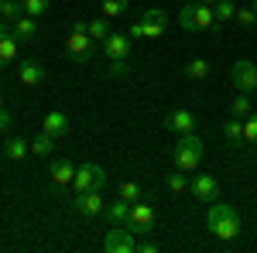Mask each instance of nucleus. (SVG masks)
I'll return each instance as SVG.
<instances>
[{"mask_svg": "<svg viewBox=\"0 0 257 253\" xmlns=\"http://www.w3.org/2000/svg\"><path fill=\"white\" fill-rule=\"evenodd\" d=\"M202 157H206V144H202V137H196V130L182 134L172 147V161H175L178 171H196L202 164Z\"/></svg>", "mask_w": 257, "mask_h": 253, "instance_id": "1", "label": "nucleus"}, {"mask_svg": "<svg viewBox=\"0 0 257 253\" xmlns=\"http://www.w3.org/2000/svg\"><path fill=\"white\" fill-rule=\"evenodd\" d=\"M206 226L219 236V239H237L240 233V212L226 202H213L206 212Z\"/></svg>", "mask_w": 257, "mask_h": 253, "instance_id": "2", "label": "nucleus"}, {"mask_svg": "<svg viewBox=\"0 0 257 253\" xmlns=\"http://www.w3.org/2000/svg\"><path fill=\"white\" fill-rule=\"evenodd\" d=\"M178 24H182L185 31H213V28H219L213 7H209V4H202V0L185 4V7L178 11Z\"/></svg>", "mask_w": 257, "mask_h": 253, "instance_id": "3", "label": "nucleus"}, {"mask_svg": "<svg viewBox=\"0 0 257 253\" xmlns=\"http://www.w3.org/2000/svg\"><path fill=\"white\" fill-rule=\"evenodd\" d=\"M103 185H106V168H103V164H93V161H86V164L76 168V178H72L69 188L79 195V192H89V188H96V192H99Z\"/></svg>", "mask_w": 257, "mask_h": 253, "instance_id": "4", "label": "nucleus"}, {"mask_svg": "<svg viewBox=\"0 0 257 253\" xmlns=\"http://www.w3.org/2000/svg\"><path fill=\"white\" fill-rule=\"evenodd\" d=\"M127 229H131V233H141V236H148L151 229H155V205H151V198H144V195H141L138 202H131Z\"/></svg>", "mask_w": 257, "mask_h": 253, "instance_id": "5", "label": "nucleus"}, {"mask_svg": "<svg viewBox=\"0 0 257 253\" xmlns=\"http://www.w3.org/2000/svg\"><path fill=\"white\" fill-rule=\"evenodd\" d=\"M69 205H72V212L82 215V219H96V215L106 212V202L99 198L96 188H89V192H79L76 198H72V202H69Z\"/></svg>", "mask_w": 257, "mask_h": 253, "instance_id": "6", "label": "nucleus"}, {"mask_svg": "<svg viewBox=\"0 0 257 253\" xmlns=\"http://www.w3.org/2000/svg\"><path fill=\"white\" fill-rule=\"evenodd\" d=\"M230 82L237 86L240 93H254L257 89V65L247 62V59L233 62V65H230Z\"/></svg>", "mask_w": 257, "mask_h": 253, "instance_id": "7", "label": "nucleus"}, {"mask_svg": "<svg viewBox=\"0 0 257 253\" xmlns=\"http://www.w3.org/2000/svg\"><path fill=\"white\" fill-rule=\"evenodd\" d=\"M103 250H106V253H134V250H138L134 233H131V229H120V226H113V229L106 233V239H103Z\"/></svg>", "mask_w": 257, "mask_h": 253, "instance_id": "8", "label": "nucleus"}, {"mask_svg": "<svg viewBox=\"0 0 257 253\" xmlns=\"http://www.w3.org/2000/svg\"><path fill=\"white\" fill-rule=\"evenodd\" d=\"M189 192L196 195L199 202H216L219 198V181L213 175H192L189 178Z\"/></svg>", "mask_w": 257, "mask_h": 253, "instance_id": "9", "label": "nucleus"}, {"mask_svg": "<svg viewBox=\"0 0 257 253\" xmlns=\"http://www.w3.org/2000/svg\"><path fill=\"white\" fill-rule=\"evenodd\" d=\"M141 24H144V38H161L165 28H168V11H161V7H148V11L141 14Z\"/></svg>", "mask_w": 257, "mask_h": 253, "instance_id": "10", "label": "nucleus"}, {"mask_svg": "<svg viewBox=\"0 0 257 253\" xmlns=\"http://www.w3.org/2000/svg\"><path fill=\"white\" fill-rule=\"evenodd\" d=\"M65 48H69V55H72V59H79V62L93 59V38H89L86 31H69Z\"/></svg>", "mask_w": 257, "mask_h": 253, "instance_id": "11", "label": "nucleus"}, {"mask_svg": "<svg viewBox=\"0 0 257 253\" xmlns=\"http://www.w3.org/2000/svg\"><path fill=\"white\" fill-rule=\"evenodd\" d=\"M165 130H172V134H192L196 130V117L189 113V110H172L168 117H165Z\"/></svg>", "mask_w": 257, "mask_h": 253, "instance_id": "12", "label": "nucleus"}, {"mask_svg": "<svg viewBox=\"0 0 257 253\" xmlns=\"http://www.w3.org/2000/svg\"><path fill=\"white\" fill-rule=\"evenodd\" d=\"M52 185L55 188H65V185H72V178H76V164H72V157H59V161H52Z\"/></svg>", "mask_w": 257, "mask_h": 253, "instance_id": "13", "label": "nucleus"}, {"mask_svg": "<svg viewBox=\"0 0 257 253\" xmlns=\"http://www.w3.org/2000/svg\"><path fill=\"white\" fill-rule=\"evenodd\" d=\"M131 35H113V31H110V38L103 41V55H106V59H127V55H131Z\"/></svg>", "mask_w": 257, "mask_h": 253, "instance_id": "14", "label": "nucleus"}, {"mask_svg": "<svg viewBox=\"0 0 257 253\" xmlns=\"http://www.w3.org/2000/svg\"><path fill=\"white\" fill-rule=\"evenodd\" d=\"M18 79H21V86H38L41 79H45V65H41L38 59L18 62Z\"/></svg>", "mask_w": 257, "mask_h": 253, "instance_id": "15", "label": "nucleus"}, {"mask_svg": "<svg viewBox=\"0 0 257 253\" xmlns=\"http://www.w3.org/2000/svg\"><path fill=\"white\" fill-rule=\"evenodd\" d=\"M103 215H106L110 226H127V219H131V202L117 195V202H106V212Z\"/></svg>", "mask_w": 257, "mask_h": 253, "instance_id": "16", "label": "nucleus"}, {"mask_svg": "<svg viewBox=\"0 0 257 253\" xmlns=\"http://www.w3.org/2000/svg\"><path fill=\"white\" fill-rule=\"evenodd\" d=\"M38 18H28V14H21L14 24H11V35L18 41H38V24H35Z\"/></svg>", "mask_w": 257, "mask_h": 253, "instance_id": "17", "label": "nucleus"}, {"mask_svg": "<svg viewBox=\"0 0 257 253\" xmlns=\"http://www.w3.org/2000/svg\"><path fill=\"white\" fill-rule=\"evenodd\" d=\"M41 130L52 134V137H65L69 134V117L59 113V110H52V113H45V120H41Z\"/></svg>", "mask_w": 257, "mask_h": 253, "instance_id": "18", "label": "nucleus"}, {"mask_svg": "<svg viewBox=\"0 0 257 253\" xmlns=\"http://www.w3.org/2000/svg\"><path fill=\"white\" fill-rule=\"evenodd\" d=\"M31 154V144L24 140V137H7V144H4V157L7 161H21V157Z\"/></svg>", "mask_w": 257, "mask_h": 253, "instance_id": "19", "label": "nucleus"}, {"mask_svg": "<svg viewBox=\"0 0 257 253\" xmlns=\"http://www.w3.org/2000/svg\"><path fill=\"white\" fill-rule=\"evenodd\" d=\"M18 45L21 41L14 35H0V69L11 65V62H18Z\"/></svg>", "mask_w": 257, "mask_h": 253, "instance_id": "20", "label": "nucleus"}, {"mask_svg": "<svg viewBox=\"0 0 257 253\" xmlns=\"http://www.w3.org/2000/svg\"><path fill=\"white\" fill-rule=\"evenodd\" d=\"M86 35L93 38V45H103V41L110 38V24H106V18H93V21H86Z\"/></svg>", "mask_w": 257, "mask_h": 253, "instance_id": "21", "label": "nucleus"}, {"mask_svg": "<svg viewBox=\"0 0 257 253\" xmlns=\"http://www.w3.org/2000/svg\"><path fill=\"white\" fill-rule=\"evenodd\" d=\"M52 151H55V137L41 130V134L35 137V140H31V154H35V157H48Z\"/></svg>", "mask_w": 257, "mask_h": 253, "instance_id": "22", "label": "nucleus"}, {"mask_svg": "<svg viewBox=\"0 0 257 253\" xmlns=\"http://www.w3.org/2000/svg\"><path fill=\"white\" fill-rule=\"evenodd\" d=\"M213 14H216V24H230L237 18V4L233 0H216L213 4Z\"/></svg>", "mask_w": 257, "mask_h": 253, "instance_id": "23", "label": "nucleus"}, {"mask_svg": "<svg viewBox=\"0 0 257 253\" xmlns=\"http://www.w3.org/2000/svg\"><path fill=\"white\" fill-rule=\"evenodd\" d=\"M99 14L106 21L123 18V14H127V0H99Z\"/></svg>", "mask_w": 257, "mask_h": 253, "instance_id": "24", "label": "nucleus"}, {"mask_svg": "<svg viewBox=\"0 0 257 253\" xmlns=\"http://www.w3.org/2000/svg\"><path fill=\"white\" fill-rule=\"evenodd\" d=\"M223 137H226L230 144H243V120L230 117L226 123H223Z\"/></svg>", "mask_w": 257, "mask_h": 253, "instance_id": "25", "label": "nucleus"}, {"mask_svg": "<svg viewBox=\"0 0 257 253\" xmlns=\"http://www.w3.org/2000/svg\"><path fill=\"white\" fill-rule=\"evenodd\" d=\"M243 144L247 147H257V113L254 110L243 117Z\"/></svg>", "mask_w": 257, "mask_h": 253, "instance_id": "26", "label": "nucleus"}, {"mask_svg": "<svg viewBox=\"0 0 257 253\" xmlns=\"http://www.w3.org/2000/svg\"><path fill=\"white\" fill-rule=\"evenodd\" d=\"M21 14H24V4H21V0H4V4H0V18H4V21L14 24Z\"/></svg>", "mask_w": 257, "mask_h": 253, "instance_id": "27", "label": "nucleus"}, {"mask_svg": "<svg viewBox=\"0 0 257 253\" xmlns=\"http://www.w3.org/2000/svg\"><path fill=\"white\" fill-rule=\"evenodd\" d=\"M185 76L189 79H206L209 76V62L206 59H192L189 65H185Z\"/></svg>", "mask_w": 257, "mask_h": 253, "instance_id": "28", "label": "nucleus"}, {"mask_svg": "<svg viewBox=\"0 0 257 253\" xmlns=\"http://www.w3.org/2000/svg\"><path fill=\"white\" fill-rule=\"evenodd\" d=\"M250 113V99H247V93H240L233 103H230V117H237V120H243Z\"/></svg>", "mask_w": 257, "mask_h": 253, "instance_id": "29", "label": "nucleus"}, {"mask_svg": "<svg viewBox=\"0 0 257 253\" xmlns=\"http://www.w3.org/2000/svg\"><path fill=\"white\" fill-rule=\"evenodd\" d=\"M21 4H24V14H28V18H41L52 0H21Z\"/></svg>", "mask_w": 257, "mask_h": 253, "instance_id": "30", "label": "nucleus"}, {"mask_svg": "<svg viewBox=\"0 0 257 253\" xmlns=\"http://www.w3.org/2000/svg\"><path fill=\"white\" fill-rule=\"evenodd\" d=\"M240 28H254L257 24V11L254 7H237V18H233Z\"/></svg>", "mask_w": 257, "mask_h": 253, "instance_id": "31", "label": "nucleus"}, {"mask_svg": "<svg viewBox=\"0 0 257 253\" xmlns=\"http://www.w3.org/2000/svg\"><path fill=\"white\" fill-rule=\"evenodd\" d=\"M165 188H168V192H185V188H189V175H168L165 178Z\"/></svg>", "mask_w": 257, "mask_h": 253, "instance_id": "32", "label": "nucleus"}, {"mask_svg": "<svg viewBox=\"0 0 257 253\" xmlns=\"http://www.w3.org/2000/svg\"><path fill=\"white\" fill-rule=\"evenodd\" d=\"M106 72H110L113 79H123V76H131V65H127V59H110Z\"/></svg>", "mask_w": 257, "mask_h": 253, "instance_id": "33", "label": "nucleus"}, {"mask_svg": "<svg viewBox=\"0 0 257 253\" xmlns=\"http://www.w3.org/2000/svg\"><path fill=\"white\" fill-rule=\"evenodd\" d=\"M117 195H120V198H127V202H138V198H141V185H138V181H123Z\"/></svg>", "mask_w": 257, "mask_h": 253, "instance_id": "34", "label": "nucleus"}, {"mask_svg": "<svg viewBox=\"0 0 257 253\" xmlns=\"http://www.w3.org/2000/svg\"><path fill=\"white\" fill-rule=\"evenodd\" d=\"M11 127H14V113L7 106H0V134H11Z\"/></svg>", "mask_w": 257, "mask_h": 253, "instance_id": "35", "label": "nucleus"}, {"mask_svg": "<svg viewBox=\"0 0 257 253\" xmlns=\"http://www.w3.org/2000/svg\"><path fill=\"white\" fill-rule=\"evenodd\" d=\"M158 250H161V246L155 243V239H141V243H138V253H158Z\"/></svg>", "mask_w": 257, "mask_h": 253, "instance_id": "36", "label": "nucleus"}, {"mask_svg": "<svg viewBox=\"0 0 257 253\" xmlns=\"http://www.w3.org/2000/svg\"><path fill=\"white\" fill-rule=\"evenodd\" d=\"M127 35H131V38H144V24H141V21H134V24L127 28Z\"/></svg>", "mask_w": 257, "mask_h": 253, "instance_id": "37", "label": "nucleus"}, {"mask_svg": "<svg viewBox=\"0 0 257 253\" xmlns=\"http://www.w3.org/2000/svg\"><path fill=\"white\" fill-rule=\"evenodd\" d=\"M202 4H209V7H213V4H216V0H202Z\"/></svg>", "mask_w": 257, "mask_h": 253, "instance_id": "38", "label": "nucleus"}, {"mask_svg": "<svg viewBox=\"0 0 257 253\" xmlns=\"http://www.w3.org/2000/svg\"><path fill=\"white\" fill-rule=\"evenodd\" d=\"M250 7H254V11H257V0H250Z\"/></svg>", "mask_w": 257, "mask_h": 253, "instance_id": "39", "label": "nucleus"}, {"mask_svg": "<svg viewBox=\"0 0 257 253\" xmlns=\"http://www.w3.org/2000/svg\"><path fill=\"white\" fill-rule=\"evenodd\" d=\"M0 106H4V99H0Z\"/></svg>", "mask_w": 257, "mask_h": 253, "instance_id": "40", "label": "nucleus"}, {"mask_svg": "<svg viewBox=\"0 0 257 253\" xmlns=\"http://www.w3.org/2000/svg\"><path fill=\"white\" fill-rule=\"evenodd\" d=\"M0 161H4V154H0Z\"/></svg>", "mask_w": 257, "mask_h": 253, "instance_id": "41", "label": "nucleus"}, {"mask_svg": "<svg viewBox=\"0 0 257 253\" xmlns=\"http://www.w3.org/2000/svg\"><path fill=\"white\" fill-rule=\"evenodd\" d=\"M0 4H4V0H0Z\"/></svg>", "mask_w": 257, "mask_h": 253, "instance_id": "42", "label": "nucleus"}]
</instances>
